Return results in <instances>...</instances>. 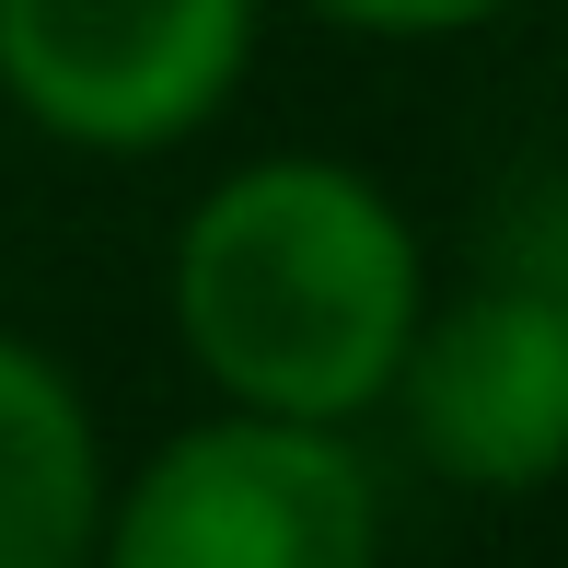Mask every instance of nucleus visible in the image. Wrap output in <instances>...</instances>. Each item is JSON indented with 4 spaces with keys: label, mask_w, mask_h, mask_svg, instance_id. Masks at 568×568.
Returning <instances> with one entry per match:
<instances>
[{
    "label": "nucleus",
    "mask_w": 568,
    "mask_h": 568,
    "mask_svg": "<svg viewBox=\"0 0 568 568\" xmlns=\"http://www.w3.org/2000/svg\"><path fill=\"white\" fill-rule=\"evenodd\" d=\"M429 476L464 499H534L568 476V278L557 267H499L476 291L429 302L395 359V395Z\"/></svg>",
    "instance_id": "20e7f679"
},
{
    "label": "nucleus",
    "mask_w": 568,
    "mask_h": 568,
    "mask_svg": "<svg viewBox=\"0 0 568 568\" xmlns=\"http://www.w3.org/2000/svg\"><path fill=\"white\" fill-rule=\"evenodd\" d=\"M105 442L82 383L47 348L0 337V568H93L105 534Z\"/></svg>",
    "instance_id": "39448f33"
},
{
    "label": "nucleus",
    "mask_w": 568,
    "mask_h": 568,
    "mask_svg": "<svg viewBox=\"0 0 568 568\" xmlns=\"http://www.w3.org/2000/svg\"><path fill=\"white\" fill-rule=\"evenodd\" d=\"M163 291L197 383L244 418L302 429H359L395 395V359L429 314L406 210L325 151H267L221 174L174 232Z\"/></svg>",
    "instance_id": "f257e3e1"
},
{
    "label": "nucleus",
    "mask_w": 568,
    "mask_h": 568,
    "mask_svg": "<svg viewBox=\"0 0 568 568\" xmlns=\"http://www.w3.org/2000/svg\"><path fill=\"white\" fill-rule=\"evenodd\" d=\"M255 70V0H0V105L59 151L197 140Z\"/></svg>",
    "instance_id": "7ed1b4c3"
},
{
    "label": "nucleus",
    "mask_w": 568,
    "mask_h": 568,
    "mask_svg": "<svg viewBox=\"0 0 568 568\" xmlns=\"http://www.w3.org/2000/svg\"><path fill=\"white\" fill-rule=\"evenodd\" d=\"M314 23H337V36H476V23L523 12V0H302Z\"/></svg>",
    "instance_id": "423d86ee"
},
{
    "label": "nucleus",
    "mask_w": 568,
    "mask_h": 568,
    "mask_svg": "<svg viewBox=\"0 0 568 568\" xmlns=\"http://www.w3.org/2000/svg\"><path fill=\"white\" fill-rule=\"evenodd\" d=\"M93 568H383V476L348 429L221 406L105 487Z\"/></svg>",
    "instance_id": "f03ea898"
}]
</instances>
